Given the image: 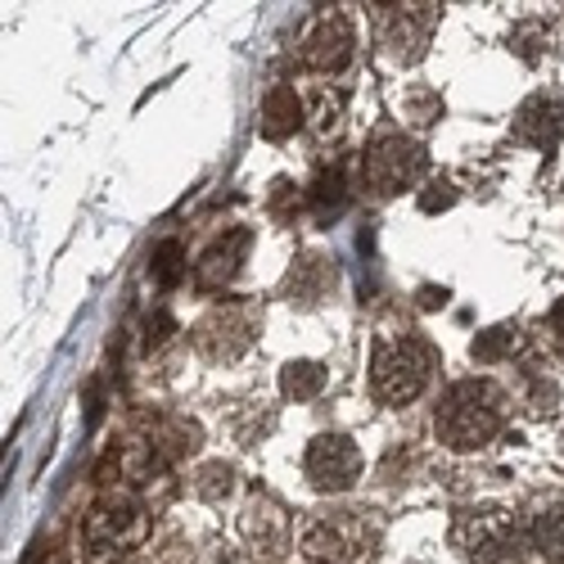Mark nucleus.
I'll return each mask as SVG.
<instances>
[{
    "instance_id": "423d86ee",
    "label": "nucleus",
    "mask_w": 564,
    "mask_h": 564,
    "mask_svg": "<svg viewBox=\"0 0 564 564\" xmlns=\"http://www.w3.org/2000/svg\"><path fill=\"white\" fill-rule=\"evenodd\" d=\"M361 469H366V456L361 447L348 438V434H316L303 452V475L316 492H352L357 479H361Z\"/></svg>"
},
{
    "instance_id": "9d476101",
    "label": "nucleus",
    "mask_w": 564,
    "mask_h": 564,
    "mask_svg": "<svg viewBox=\"0 0 564 564\" xmlns=\"http://www.w3.org/2000/svg\"><path fill=\"white\" fill-rule=\"evenodd\" d=\"M240 538L249 542L253 555L262 560H280L290 546H294V520H290V510L280 506L275 497H249L245 510H240Z\"/></svg>"
},
{
    "instance_id": "2eb2a0df",
    "label": "nucleus",
    "mask_w": 564,
    "mask_h": 564,
    "mask_svg": "<svg viewBox=\"0 0 564 564\" xmlns=\"http://www.w3.org/2000/svg\"><path fill=\"white\" fill-rule=\"evenodd\" d=\"M325 380H330V370H325L321 361H290L285 370H280V393H285L290 402H312Z\"/></svg>"
},
{
    "instance_id": "20e7f679",
    "label": "nucleus",
    "mask_w": 564,
    "mask_h": 564,
    "mask_svg": "<svg viewBox=\"0 0 564 564\" xmlns=\"http://www.w3.org/2000/svg\"><path fill=\"white\" fill-rule=\"evenodd\" d=\"M425 167H430V154L420 140H411L402 131H384V135H375L361 154V185L375 199H393V195L411 191V185L425 176Z\"/></svg>"
},
{
    "instance_id": "4468645a",
    "label": "nucleus",
    "mask_w": 564,
    "mask_h": 564,
    "mask_svg": "<svg viewBox=\"0 0 564 564\" xmlns=\"http://www.w3.org/2000/svg\"><path fill=\"white\" fill-rule=\"evenodd\" d=\"M303 100H299V90L294 86H271L267 96H262V109H258V131L267 140H290L299 127H303Z\"/></svg>"
},
{
    "instance_id": "4be33fe9",
    "label": "nucleus",
    "mask_w": 564,
    "mask_h": 564,
    "mask_svg": "<svg viewBox=\"0 0 564 564\" xmlns=\"http://www.w3.org/2000/svg\"><path fill=\"white\" fill-rule=\"evenodd\" d=\"M28 564H68V551H64L55 538H51V542H36Z\"/></svg>"
},
{
    "instance_id": "5701e85b",
    "label": "nucleus",
    "mask_w": 564,
    "mask_h": 564,
    "mask_svg": "<svg viewBox=\"0 0 564 564\" xmlns=\"http://www.w3.org/2000/svg\"><path fill=\"white\" fill-rule=\"evenodd\" d=\"M551 325H555V330H564V299L551 307Z\"/></svg>"
},
{
    "instance_id": "6e6552de",
    "label": "nucleus",
    "mask_w": 564,
    "mask_h": 564,
    "mask_svg": "<svg viewBox=\"0 0 564 564\" xmlns=\"http://www.w3.org/2000/svg\"><path fill=\"white\" fill-rule=\"evenodd\" d=\"M140 533H145V506H140L127 488L105 492L96 506H90V514H86V546L96 555L118 551V546L135 542Z\"/></svg>"
},
{
    "instance_id": "1a4fd4ad",
    "label": "nucleus",
    "mask_w": 564,
    "mask_h": 564,
    "mask_svg": "<svg viewBox=\"0 0 564 564\" xmlns=\"http://www.w3.org/2000/svg\"><path fill=\"white\" fill-rule=\"evenodd\" d=\"M352 23H348V14H339V10H325V14H316L312 23H307V32H303V41H299V59H303V68H312V73H321V77H339L348 64H352Z\"/></svg>"
},
{
    "instance_id": "f8f14e48",
    "label": "nucleus",
    "mask_w": 564,
    "mask_h": 564,
    "mask_svg": "<svg viewBox=\"0 0 564 564\" xmlns=\"http://www.w3.org/2000/svg\"><path fill=\"white\" fill-rule=\"evenodd\" d=\"M335 290H339V262L330 253H299L294 267L285 271V285H280V294L294 307H321Z\"/></svg>"
},
{
    "instance_id": "aec40b11",
    "label": "nucleus",
    "mask_w": 564,
    "mask_h": 564,
    "mask_svg": "<svg viewBox=\"0 0 564 564\" xmlns=\"http://www.w3.org/2000/svg\"><path fill=\"white\" fill-rule=\"evenodd\" d=\"M510 344H514V330H506V325H497V330H488V335H479L475 339V361H484V366H492V361H501L506 352H510Z\"/></svg>"
},
{
    "instance_id": "ddd939ff",
    "label": "nucleus",
    "mask_w": 564,
    "mask_h": 564,
    "mask_svg": "<svg viewBox=\"0 0 564 564\" xmlns=\"http://www.w3.org/2000/svg\"><path fill=\"white\" fill-rule=\"evenodd\" d=\"M560 135H564V105L551 96H533L514 113V140H524V145L551 150Z\"/></svg>"
},
{
    "instance_id": "7ed1b4c3",
    "label": "nucleus",
    "mask_w": 564,
    "mask_h": 564,
    "mask_svg": "<svg viewBox=\"0 0 564 564\" xmlns=\"http://www.w3.org/2000/svg\"><path fill=\"white\" fill-rule=\"evenodd\" d=\"M380 546V529L366 510H316L303 529L307 564H366Z\"/></svg>"
},
{
    "instance_id": "6ab92c4d",
    "label": "nucleus",
    "mask_w": 564,
    "mask_h": 564,
    "mask_svg": "<svg viewBox=\"0 0 564 564\" xmlns=\"http://www.w3.org/2000/svg\"><path fill=\"white\" fill-rule=\"evenodd\" d=\"M307 204L316 208V217L321 221H330V217H339L344 213V176L335 172H325V176H316V185H312V191H307Z\"/></svg>"
},
{
    "instance_id": "9b49d317",
    "label": "nucleus",
    "mask_w": 564,
    "mask_h": 564,
    "mask_svg": "<svg viewBox=\"0 0 564 564\" xmlns=\"http://www.w3.org/2000/svg\"><path fill=\"white\" fill-rule=\"evenodd\" d=\"M249 249H253V230H249V226H230L226 235H217V240H213V245L199 253V262H195V285H199L204 294L226 290L230 280L245 271Z\"/></svg>"
},
{
    "instance_id": "dca6fc26",
    "label": "nucleus",
    "mask_w": 564,
    "mask_h": 564,
    "mask_svg": "<svg viewBox=\"0 0 564 564\" xmlns=\"http://www.w3.org/2000/svg\"><path fill=\"white\" fill-rule=\"evenodd\" d=\"M529 542H533V551H542V560L564 564V501H555L538 514L529 529Z\"/></svg>"
},
{
    "instance_id": "f3484780",
    "label": "nucleus",
    "mask_w": 564,
    "mask_h": 564,
    "mask_svg": "<svg viewBox=\"0 0 564 564\" xmlns=\"http://www.w3.org/2000/svg\"><path fill=\"white\" fill-rule=\"evenodd\" d=\"M185 271H191V262H185L181 240H163V245H154V253H150V275H154V285H159V290L181 285Z\"/></svg>"
},
{
    "instance_id": "a211bd4d",
    "label": "nucleus",
    "mask_w": 564,
    "mask_h": 564,
    "mask_svg": "<svg viewBox=\"0 0 564 564\" xmlns=\"http://www.w3.org/2000/svg\"><path fill=\"white\" fill-rule=\"evenodd\" d=\"M195 492L204 497V501H226L230 492H235V465H226V460H204L199 469H195Z\"/></svg>"
},
{
    "instance_id": "0eeeda50",
    "label": "nucleus",
    "mask_w": 564,
    "mask_h": 564,
    "mask_svg": "<svg viewBox=\"0 0 564 564\" xmlns=\"http://www.w3.org/2000/svg\"><path fill=\"white\" fill-rule=\"evenodd\" d=\"M438 6H375L370 10V28H375V41L380 51L398 64H415L425 55L430 45V32H434V14Z\"/></svg>"
},
{
    "instance_id": "f257e3e1",
    "label": "nucleus",
    "mask_w": 564,
    "mask_h": 564,
    "mask_svg": "<svg viewBox=\"0 0 564 564\" xmlns=\"http://www.w3.org/2000/svg\"><path fill=\"white\" fill-rule=\"evenodd\" d=\"M506 425V393L492 380H456L434 415V430L452 452H479Z\"/></svg>"
},
{
    "instance_id": "39448f33",
    "label": "nucleus",
    "mask_w": 564,
    "mask_h": 564,
    "mask_svg": "<svg viewBox=\"0 0 564 564\" xmlns=\"http://www.w3.org/2000/svg\"><path fill=\"white\" fill-rule=\"evenodd\" d=\"M258 325H262V307L253 299L213 303L195 325V348L208 361H240L258 339Z\"/></svg>"
},
{
    "instance_id": "412c9836",
    "label": "nucleus",
    "mask_w": 564,
    "mask_h": 564,
    "mask_svg": "<svg viewBox=\"0 0 564 564\" xmlns=\"http://www.w3.org/2000/svg\"><path fill=\"white\" fill-rule=\"evenodd\" d=\"M456 204V185L452 181H434L430 195H420V208L425 213H438V208H452Z\"/></svg>"
},
{
    "instance_id": "f03ea898",
    "label": "nucleus",
    "mask_w": 564,
    "mask_h": 564,
    "mask_svg": "<svg viewBox=\"0 0 564 564\" xmlns=\"http://www.w3.org/2000/svg\"><path fill=\"white\" fill-rule=\"evenodd\" d=\"M430 370H434V352L425 339L402 335V330L380 335L370 348V393L384 406H406L425 393Z\"/></svg>"
}]
</instances>
